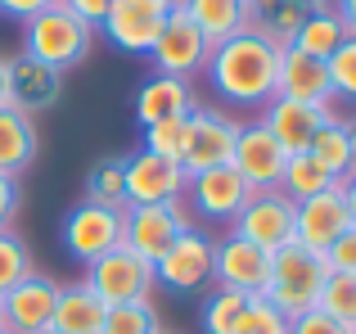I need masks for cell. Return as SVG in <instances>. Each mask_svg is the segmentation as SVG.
I'll return each instance as SVG.
<instances>
[{
	"label": "cell",
	"instance_id": "cell-1",
	"mask_svg": "<svg viewBox=\"0 0 356 334\" xmlns=\"http://www.w3.org/2000/svg\"><path fill=\"white\" fill-rule=\"evenodd\" d=\"M208 81L226 104L235 109H266L275 100V72H280V45L261 41L243 27L239 36L212 45L208 54Z\"/></svg>",
	"mask_w": 356,
	"mask_h": 334
},
{
	"label": "cell",
	"instance_id": "cell-2",
	"mask_svg": "<svg viewBox=\"0 0 356 334\" xmlns=\"http://www.w3.org/2000/svg\"><path fill=\"white\" fill-rule=\"evenodd\" d=\"M90 50H95V27L81 23L63 0L23 23V54L50 63L54 72H68L77 63H86Z\"/></svg>",
	"mask_w": 356,
	"mask_h": 334
},
{
	"label": "cell",
	"instance_id": "cell-3",
	"mask_svg": "<svg viewBox=\"0 0 356 334\" xmlns=\"http://www.w3.org/2000/svg\"><path fill=\"white\" fill-rule=\"evenodd\" d=\"M325 276H330L325 253L302 248L293 239V244H284L280 253H270V285H266L261 299L293 321V317H302V312L316 308V299H321V289H325Z\"/></svg>",
	"mask_w": 356,
	"mask_h": 334
},
{
	"label": "cell",
	"instance_id": "cell-4",
	"mask_svg": "<svg viewBox=\"0 0 356 334\" xmlns=\"http://www.w3.org/2000/svg\"><path fill=\"white\" fill-rule=\"evenodd\" d=\"M81 285H86L104 308H118V303H145L149 294L158 289L154 262L140 257V253H131L127 244H118V248H108L104 257H95V262L86 267V280Z\"/></svg>",
	"mask_w": 356,
	"mask_h": 334
},
{
	"label": "cell",
	"instance_id": "cell-5",
	"mask_svg": "<svg viewBox=\"0 0 356 334\" xmlns=\"http://www.w3.org/2000/svg\"><path fill=\"white\" fill-rule=\"evenodd\" d=\"M122 235H127V208H108V203L81 199L63 212V248H68L81 267H90L95 257H104L108 248H118Z\"/></svg>",
	"mask_w": 356,
	"mask_h": 334
},
{
	"label": "cell",
	"instance_id": "cell-6",
	"mask_svg": "<svg viewBox=\"0 0 356 334\" xmlns=\"http://www.w3.org/2000/svg\"><path fill=\"white\" fill-rule=\"evenodd\" d=\"M176 9H181V0H113L99 32L127 54H149Z\"/></svg>",
	"mask_w": 356,
	"mask_h": 334
},
{
	"label": "cell",
	"instance_id": "cell-7",
	"mask_svg": "<svg viewBox=\"0 0 356 334\" xmlns=\"http://www.w3.org/2000/svg\"><path fill=\"white\" fill-rule=\"evenodd\" d=\"M293 217H298L293 199H284L280 190H252V199L230 221V235L248 239L266 253H280L284 244H293Z\"/></svg>",
	"mask_w": 356,
	"mask_h": 334
},
{
	"label": "cell",
	"instance_id": "cell-8",
	"mask_svg": "<svg viewBox=\"0 0 356 334\" xmlns=\"http://www.w3.org/2000/svg\"><path fill=\"white\" fill-rule=\"evenodd\" d=\"M212 248H217V239H208L199 226H190L185 235H176L172 248L154 262V280L172 294L208 289L212 285Z\"/></svg>",
	"mask_w": 356,
	"mask_h": 334
},
{
	"label": "cell",
	"instance_id": "cell-9",
	"mask_svg": "<svg viewBox=\"0 0 356 334\" xmlns=\"http://www.w3.org/2000/svg\"><path fill=\"white\" fill-rule=\"evenodd\" d=\"M235 141H239V122L217 109H194L185 122V150H181V167L185 176L208 172V167H226L235 159Z\"/></svg>",
	"mask_w": 356,
	"mask_h": 334
},
{
	"label": "cell",
	"instance_id": "cell-10",
	"mask_svg": "<svg viewBox=\"0 0 356 334\" xmlns=\"http://www.w3.org/2000/svg\"><path fill=\"white\" fill-rule=\"evenodd\" d=\"M122 190L127 208H149V203H181L185 194V167L172 159H158L149 150H136L122 159Z\"/></svg>",
	"mask_w": 356,
	"mask_h": 334
},
{
	"label": "cell",
	"instance_id": "cell-11",
	"mask_svg": "<svg viewBox=\"0 0 356 334\" xmlns=\"http://www.w3.org/2000/svg\"><path fill=\"white\" fill-rule=\"evenodd\" d=\"M212 285L217 289H235L243 299H261L270 285V253L239 235H226L212 248Z\"/></svg>",
	"mask_w": 356,
	"mask_h": 334
},
{
	"label": "cell",
	"instance_id": "cell-12",
	"mask_svg": "<svg viewBox=\"0 0 356 334\" xmlns=\"http://www.w3.org/2000/svg\"><path fill=\"white\" fill-rule=\"evenodd\" d=\"M208 54H212V45L203 41V32L185 18V9H176L145 59L154 63V72H163V77H185L190 81L194 72L208 68Z\"/></svg>",
	"mask_w": 356,
	"mask_h": 334
},
{
	"label": "cell",
	"instance_id": "cell-13",
	"mask_svg": "<svg viewBox=\"0 0 356 334\" xmlns=\"http://www.w3.org/2000/svg\"><path fill=\"white\" fill-rule=\"evenodd\" d=\"M194 221L190 212L181 208V203H149V208H127V235H122V244L131 248V253L149 257V262H158V257L172 248L176 235H185Z\"/></svg>",
	"mask_w": 356,
	"mask_h": 334
},
{
	"label": "cell",
	"instance_id": "cell-14",
	"mask_svg": "<svg viewBox=\"0 0 356 334\" xmlns=\"http://www.w3.org/2000/svg\"><path fill=\"white\" fill-rule=\"evenodd\" d=\"M54 303H59V280L32 271V276H23L9 294H0V326H5L9 334L50 330Z\"/></svg>",
	"mask_w": 356,
	"mask_h": 334
},
{
	"label": "cell",
	"instance_id": "cell-15",
	"mask_svg": "<svg viewBox=\"0 0 356 334\" xmlns=\"http://www.w3.org/2000/svg\"><path fill=\"white\" fill-rule=\"evenodd\" d=\"M185 194H190L194 217H212V221H235L239 208L252 199V185L243 181L235 167H208V172L185 176Z\"/></svg>",
	"mask_w": 356,
	"mask_h": 334
},
{
	"label": "cell",
	"instance_id": "cell-16",
	"mask_svg": "<svg viewBox=\"0 0 356 334\" xmlns=\"http://www.w3.org/2000/svg\"><path fill=\"white\" fill-rule=\"evenodd\" d=\"M289 154L280 150V141L257 122H239V141H235V159L230 167L252 185V190H275L280 185V172H284Z\"/></svg>",
	"mask_w": 356,
	"mask_h": 334
},
{
	"label": "cell",
	"instance_id": "cell-17",
	"mask_svg": "<svg viewBox=\"0 0 356 334\" xmlns=\"http://www.w3.org/2000/svg\"><path fill=\"white\" fill-rule=\"evenodd\" d=\"M63 95V72H54L50 63L32 59V54H18L9 59V109L23 118L32 113H45L54 109Z\"/></svg>",
	"mask_w": 356,
	"mask_h": 334
},
{
	"label": "cell",
	"instance_id": "cell-18",
	"mask_svg": "<svg viewBox=\"0 0 356 334\" xmlns=\"http://www.w3.org/2000/svg\"><path fill=\"white\" fill-rule=\"evenodd\" d=\"M348 226H352V217H348V199H343V185H330L325 194H316V199L298 203L293 239H298L302 248H316V253H325V248H330Z\"/></svg>",
	"mask_w": 356,
	"mask_h": 334
},
{
	"label": "cell",
	"instance_id": "cell-19",
	"mask_svg": "<svg viewBox=\"0 0 356 334\" xmlns=\"http://www.w3.org/2000/svg\"><path fill=\"white\" fill-rule=\"evenodd\" d=\"M275 100H298V104H325L334 109V90H330V68L325 59L284 45L280 50V72H275Z\"/></svg>",
	"mask_w": 356,
	"mask_h": 334
},
{
	"label": "cell",
	"instance_id": "cell-20",
	"mask_svg": "<svg viewBox=\"0 0 356 334\" xmlns=\"http://www.w3.org/2000/svg\"><path fill=\"white\" fill-rule=\"evenodd\" d=\"M334 118V109L325 104H298V100H270L261 109V127L280 141L284 154H302L312 145V136Z\"/></svg>",
	"mask_w": 356,
	"mask_h": 334
},
{
	"label": "cell",
	"instance_id": "cell-21",
	"mask_svg": "<svg viewBox=\"0 0 356 334\" xmlns=\"http://www.w3.org/2000/svg\"><path fill=\"white\" fill-rule=\"evenodd\" d=\"M194 109H199V100H194V86L185 77H163V72H154V77L136 90V122L140 127L163 122V118H190Z\"/></svg>",
	"mask_w": 356,
	"mask_h": 334
},
{
	"label": "cell",
	"instance_id": "cell-22",
	"mask_svg": "<svg viewBox=\"0 0 356 334\" xmlns=\"http://www.w3.org/2000/svg\"><path fill=\"white\" fill-rule=\"evenodd\" d=\"M181 9L208 45H221L248 27V0H181Z\"/></svg>",
	"mask_w": 356,
	"mask_h": 334
},
{
	"label": "cell",
	"instance_id": "cell-23",
	"mask_svg": "<svg viewBox=\"0 0 356 334\" xmlns=\"http://www.w3.org/2000/svg\"><path fill=\"white\" fill-rule=\"evenodd\" d=\"M41 154V136H36L32 118L14 113V109H0V176H23L27 167Z\"/></svg>",
	"mask_w": 356,
	"mask_h": 334
},
{
	"label": "cell",
	"instance_id": "cell-24",
	"mask_svg": "<svg viewBox=\"0 0 356 334\" xmlns=\"http://www.w3.org/2000/svg\"><path fill=\"white\" fill-rule=\"evenodd\" d=\"M104 303L86 289V285H59V303H54V317H50V330L54 334H99L104 326Z\"/></svg>",
	"mask_w": 356,
	"mask_h": 334
},
{
	"label": "cell",
	"instance_id": "cell-25",
	"mask_svg": "<svg viewBox=\"0 0 356 334\" xmlns=\"http://www.w3.org/2000/svg\"><path fill=\"white\" fill-rule=\"evenodd\" d=\"M307 9L298 0H248V32H257L270 45H293L298 27H302Z\"/></svg>",
	"mask_w": 356,
	"mask_h": 334
},
{
	"label": "cell",
	"instance_id": "cell-26",
	"mask_svg": "<svg viewBox=\"0 0 356 334\" xmlns=\"http://www.w3.org/2000/svg\"><path fill=\"white\" fill-rule=\"evenodd\" d=\"M330 185H339V181H334V176L302 150V154H289V163H284V172H280L275 190L284 194V199H293V203H307V199H316V194H325Z\"/></svg>",
	"mask_w": 356,
	"mask_h": 334
},
{
	"label": "cell",
	"instance_id": "cell-27",
	"mask_svg": "<svg viewBox=\"0 0 356 334\" xmlns=\"http://www.w3.org/2000/svg\"><path fill=\"white\" fill-rule=\"evenodd\" d=\"M343 41H348V32H343L339 14H334V5H330V9H312V14L302 18V27H298V36H293V50L312 54V59H330Z\"/></svg>",
	"mask_w": 356,
	"mask_h": 334
},
{
	"label": "cell",
	"instance_id": "cell-28",
	"mask_svg": "<svg viewBox=\"0 0 356 334\" xmlns=\"http://www.w3.org/2000/svg\"><path fill=\"white\" fill-rule=\"evenodd\" d=\"M307 154H312V159L321 163L325 172L334 176V181H343V176H352V150H348V122H343V118L334 113L330 122H325L321 132L312 136V145H307Z\"/></svg>",
	"mask_w": 356,
	"mask_h": 334
},
{
	"label": "cell",
	"instance_id": "cell-29",
	"mask_svg": "<svg viewBox=\"0 0 356 334\" xmlns=\"http://www.w3.org/2000/svg\"><path fill=\"white\" fill-rule=\"evenodd\" d=\"M316 312H325L330 321H339V326H356V276L348 271H330L325 276V289L321 299H316Z\"/></svg>",
	"mask_w": 356,
	"mask_h": 334
},
{
	"label": "cell",
	"instance_id": "cell-30",
	"mask_svg": "<svg viewBox=\"0 0 356 334\" xmlns=\"http://www.w3.org/2000/svg\"><path fill=\"white\" fill-rule=\"evenodd\" d=\"M99 334H163V321H158L154 303H118V308L104 312V326Z\"/></svg>",
	"mask_w": 356,
	"mask_h": 334
},
{
	"label": "cell",
	"instance_id": "cell-31",
	"mask_svg": "<svg viewBox=\"0 0 356 334\" xmlns=\"http://www.w3.org/2000/svg\"><path fill=\"white\" fill-rule=\"evenodd\" d=\"M32 248H27V239L18 235L14 226L0 230V294H9L23 276H32Z\"/></svg>",
	"mask_w": 356,
	"mask_h": 334
},
{
	"label": "cell",
	"instance_id": "cell-32",
	"mask_svg": "<svg viewBox=\"0 0 356 334\" xmlns=\"http://www.w3.org/2000/svg\"><path fill=\"white\" fill-rule=\"evenodd\" d=\"M248 299L235 289H212L208 303H203V334H235Z\"/></svg>",
	"mask_w": 356,
	"mask_h": 334
},
{
	"label": "cell",
	"instance_id": "cell-33",
	"mask_svg": "<svg viewBox=\"0 0 356 334\" xmlns=\"http://www.w3.org/2000/svg\"><path fill=\"white\" fill-rule=\"evenodd\" d=\"M86 199L108 203V208H127V190H122V159H99L86 172Z\"/></svg>",
	"mask_w": 356,
	"mask_h": 334
},
{
	"label": "cell",
	"instance_id": "cell-34",
	"mask_svg": "<svg viewBox=\"0 0 356 334\" xmlns=\"http://www.w3.org/2000/svg\"><path fill=\"white\" fill-rule=\"evenodd\" d=\"M325 68H330L334 100H348V104H356V36H348V41H343L330 59H325Z\"/></svg>",
	"mask_w": 356,
	"mask_h": 334
},
{
	"label": "cell",
	"instance_id": "cell-35",
	"mask_svg": "<svg viewBox=\"0 0 356 334\" xmlns=\"http://www.w3.org/2000/svg\"><path fill=\"white\" fill-rule=\"evenodd\" d=\"M185 122H190V118H163V122H149V127H145V150L158 154V159L181 163V150H185Z\"/></svg>",
	"mask_w": 356,
	"mask_h": 334
},
{
	"label": "cell",
	"instance_id": "cell-36",
	"mask_svg": "<svg viewBox=\"0 0 356 334\" xmlns=\"http://www.w3.org/2000/svg\"><path fill=\"white\" fill-rule=\"evenodd\" d=\"M235 334H289V317L280 308H270L266 299H248Z\"/></svg>",
	"mask_w": 356,
	"mask_h": 334
},
{
	"label": "cell",
	"instance_id": "cell-37",
	"mask_svg": "<svg viewBox=\"0 0 356 334\" xmlns=\"http://www.w3.org/2000/svg\"><path fill=\"white\" fill-rule=\"evenodd\" d=\"M325 262H330V271H348V276H356V226H348L330 248H325Z\"/></svg>",
	"mask_w": 356,
	"mask_h": 334
},
{
	"label": "cell",
	"instance_id": "cell-38",
	"mask_svg": "<svg viewBox=\"0 0 356 334\" xmlns=\"http://www.w3.org/2000/svg\"><path fill=\"white\" fill-rule=\"evenodd\" d=\"M289 334H348V326H339V321H330L325 312H302V317L289 321Z\"/></svg>",
	"mask_w": 356,
	"mask_h": 334
},
{
	"label": "cell",
	"instance_id": "cell-39",
	"mask_svg": "<svg viewBox=\"0 0 356 334\" xmlns=\"http://www.w3.org/2000/svg\"><path fill=\"white\" fill-rule=\"evenodd\" d=\"M18 208H23V190H18V181H14V176H0V230L14 226Z\"/></svg>",
	"mask_w": 356,
	"mask_h": 334
},
{
	"label": "cell",
	"instance_id": "cell-40",
	"mask_svg": "<svg viewBox=\"0 0 356 334\" xmlns=\"http://www.w3.org/2000/svg\"><path fill=\"white\" fill-rule=\"evenodd\" d=\"M63 5L72 9V14L81 18V23H90L99 32V23L108 18V9H113V0H63Z\"/></svg>",
	"mask_w": 356,
	"mask_h": 334
},
{
	"label": "cell",
	"instance_id": "cell-41",
	"mask_svg": "<svg viewBox=\"0 0 356 334\" xmlns=\"http://www.w3.org/2000/svg\"><path fill=\"white\" fill-rule=\"evenodd\" d=\"M50 5H59V0H0V14H9V18H18V23H27V18H36L41 9H50Z\"/></svg>",
	"mask_w": 356,
	"mask_h": 334
},
{
	"label": "cell",
	"instance_id": "cell-42",
	"mask_svg": "<svg viewBox=\"0 0 356 334\" xmlns=\"http://www.w3.org/2000/svg\"><path fill=\"white\" fill-rule=\"evenodd\" d=\"M334 14H339L343 32H348V36H356V0H334Z\"/></svg>",
	"mask_w": 356,
	"mask_h": 334
},
{
	"label": "cell",
	"instance_id": "cell-43",
	"mask_svg": "<svg viewBox=\"0 0 356 334\" xmlns=\"http://www.w3.org/2000/svg\"><path fill=\"white\" fill-rule=\"evenodd\" d=\"M343 199H348V217H352V226H356V172L352 176H343Z\"/></svg>",
	"mask_w": 356,
	"mask_h": 334
},
{
	"label": "cell",
	"instance_id": "cell-44",
	"mask_svg": "<svg viewBox=\"0 0 356 334\" xmlns=\"http://www.w3.org/2000/svg\"><path fill=\"white\" fill-rule=\"evenodd\" d=\"M0 109H9V59H0Z\"/></svg>",
	"mask_w": 356,
	"mask_h": 334
},
{
	"label": "cell",
	"instance_id": "cell-45",
	"mask_svg": "<svg viewBox=\"0 0 356 334\" xmlns=\"http://www.w3.org/2000/svg\"><path fill=\"white\" fill-rule=\"evenodd\" d=\"M348 150H352V172H356V118L348 122Z\"/></svg>",
	"mask_w": 356,
	"mask_h": 334
},
{
	"label": "cell",
	"instance_id": "cell-46",
	"mask_svg": "<svg viewBox=\"0 0 356 334\" xmlns=\"http://www.w3.org/2000/svg\"><path fill=\"white\" fill-rule=\"evenodd\" d=\"M298 5H302V9H307V14H312V9H330V5H334V0H298Z\"/></svg>",
	"mask_w": 356,
	"mask_h": 334
},
{
	"label": "cell",
	"instance_id": "cell-47",
	"mask_svg": "<svg viewBox=\"0 0 356 334\" xmlns=\"http://www.w3.org/2000/svg\"><path fill=\"white\" fill-rule=\"evenodd\" d=\"M36 334H54V330H36Z\"/></svg>",
	"mask_w": 356,
	"mask_h": 334
},
{
	"label": "cell",
	"instance_id": "cell-48",
	"mask_svg": "<svg viewBox=\"0 0 356 334\" xmlns=\"http://www.w3.org/2000/svg\"><path fill=\"white\" fill-rule=\"evenodd\" d=\"M0 334H9V330H5V326H0Z\"/></svg>",
	"mask_w": 356,
	"mask_h": 334
},
{
	"label": "cell",
	"instance_id": "cell-49",
	"mask_svg": "<svg viewBox=\"0 0 356 334\" xmlns=\"http://www.w3.org/2000/svg\"><path fill=\"white\" fill-rule=\"evenodd\" d=\"M348 334H356V326H352V330H348Z\"/></svg>",
	"mask_w": 356,
	"mask_h": 334
},
{
	"label": "cell",
	"instance_id": "cell-50",
	"mask_svg": "<svg viewBox=\"0 0 356 334\" xmlns=\"http://www.w3.org/2000/svg\"><path fill=\"white\" fill-rule=\"evenodd\" d=\"M163 334H167V330H163Z\"/></svg>",
	"mask_w": 356,
	"mask_h": 334
}]
</instances>
